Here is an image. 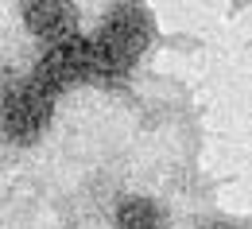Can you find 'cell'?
<instances>
[{"instance_id": "2", "label": "cell", "mask_w": 252, "mask_h": 229, "mask_svg": "<svg viewBox=\"0 0 252 229\" xmlns=\"http://www.w3.org/2000/svg\"><path fill=\"white\" fill-rule=\"evenodd\" d=\"M32 78H39L47 90H66V86H78V82H101V63H97V43L94 39H66L59 47H51L43 55V63L35 66Z\"/></svg>"}, {"instance_id": "4", "label": "cell", "mask_w": 252, "mask_h": 229, "mask_svg": "<svg viewBox=\"0 0 252 229\" xmlns=\"http://www.w3.org/2000/svg\"><path fill=\"white\" fill-rule=\"evenodd\" d=\"M24 20L39 39L47 43H66L74 39V4H63V0H32L24 4Z\"/></svg>"}, {"instance_id": "5", "label": "cell", "mask_w": 252, "mask_h": 229, "mask_svg": "<svg viewBox=\"0 0 252 229\" xmlns=\"http://www.w3.org/2000/svg\"><path fill=\"white\" fill-rule=\"evenodd\" d=\"M117 229H163L159 206L148 198H125L117 210Z\"/></svg>"}, {"instance_id": "3", "label": "cell", "mask_w": 252, "mask_h": 229, "mask_svg": "<svg viewBox=\"0 0 252 229\" xmlns=\"http://www.w3.org/2000/svg\"><path fill=\"white\" fill-rule=\"evenodd\" d=\"M51 109H55V90H47L39 78L20 82L16 90L4 94V136L12 144H32L47 129Z\"/></svg>"}, {"instance_id": "6", "label": "cell", "mask_w": 252, "mask_h": 229, "mask_svg": "<svg viewBox=\"0 0 252 229\" xmlns=\"http://www.w3.org/2000/svg\"><path fill=\"white\" fill-rule=\"evenodd\" d=\"M206 229H237V226H229V222H210Z\"/></svg>"}, {"instance_id": "1", "label": "cell", "mask_w": 252, "mask_h": 229, "mask_svg": "<svg viewBox=\"0 0 252 229\" xmlns=\"http://www.w3.org/2000/svg\"><path fill=\"white\" fill-rule=\"evenodd\" d=\"M94 43H97V63H101V82H121L132 70V63L144 55V43H148V16H144V8L121 4Z\"/></svg>"}]
</instances>
